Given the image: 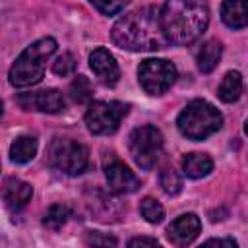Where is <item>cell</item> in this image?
Wrapping results in <instances>:
<instances>
[{
    "label": "cell",
    "instance_id": "cell-12",
    "mask_svg": "<svg viewBox=\"0 0 248 248\" xmlns=\"http://www.w3.org/2000/svg\"><path fill=\"white\" fill-rule=\"evenodd\" d=\"M89 66H91L93 74L97 76V79L103 85L112 87V85L118 83V79H120V68H118L114 56L107 48H103V46L95 48L89 54Z\"/></svg>",
    "mask_w": 248,
    "mask_h": 248
},
{
    "label": "cell",
    "instance_id": "cell-8",
    "mask_svg": "<svg viewBox=\"0 0 248 248\" xmlns=\"http://www.w3.org/2000/svg\"><path fill=\"white\" fill-rule=\"evenodd\" d=\"M138 79L145 93L163 95L176 81V66L165 58H145L138 68Z\"/></svg>",
    "mask_w": 248,
    "mask_h": 248
},
{
    "label": "cell",
    "instance_id": "cell-19",
    "mask_svg": "<svg viewBox=\"0 0 248 248\" xmlns=\"http://www.w3.org/2000/svg\"><path fill=\"white\" fill-rule=\"evenodd\" d=\"M70 215H72V209H70L68 205H64V203H54V205H50L48 211L45 213L43 225H45L46 229L58 231V229L68 221Z\"/></svg>",
    "mask_w": 248,
    "mask_h": 248
},
{
    "label": "cell",
    "instance_id": "cell-15",
    "mask_svg": "<svg viewBox=\"0 0 248 248\" xmlns=\"http://www.w3.org/2000/svg\"><path fill=\"white\" fill-rule=\"evenodd\" d=\"M221 54H223V46L219 41L215 39H209L202 45V48L198 50V56H196V62H198V70L202 74H209L217 68L219 60H221Z\"/></svg>",
    "mask_w": 248,
    "mask_h": 248
},
{
    "label": "cell",
    "instance_id": "cell-5",
    "mask_svg": "<svg viewBox=\"0 0 248 248\" xmlns=\"http://www.w3.org/2000/svg\"><path fill=\"white\" fill-rule=\"evenodd\" d=\"M48 165L68 176H78L89 167V151L70 138H54L48 145Z\"/></svg>",
    "mask_w": 248,
    "mask_h": 248
},
{
    "label": "cell",
    "instance_id": "cell-21",
    "mask_svg": "<svg viewBox=\"0 0 248 248\" xmlns=\"http://www.w3.org/2000/svg\"><path fill=\"white\" fill-rule=\"evenodd\" d=\"M159 184H161L163 192L169 194V196H176V194L182 190V178H180V174H178L172 167H165V169L161 170V174H159Z\"/></svg>",
    "mask_w": 248,
    "mask_h": 248
},
{
    "label": "cell",
    "instance_id": "cell-16",
    "mask_svg": "<svg viewBox=\"0 0 248 248\" xmlns=\"http://www.w3.org/2000/svg\"><path fill=\"white\" fill-rule=\"evenodd\" d=\"M182 170L190 178H203L213 170V161L205 153H188L182 159Z\"/></svg>",
    "mask_w": 248,
    "mask_h": 248
},
{
    "label": "cell",
    "instance_id": "cell-17",
    "mask_svg": "<svg viewBox=\"0 0 248 248\" xmlns=\"http://www.w3.org/2000/svg\"><path fill=\"white\" fill-rule=\"evenodd\" d=\"M242 93V76L240 72L232 70V72H227L219 83V89H217V95L223 103H234Z\"/></svg>",
    "mask_w": 248,
    "mask_h": 248
},
{
    "label": "cell",
    "instance_id": "cell-23",
    "mask_svg": "<svg viewBox=\"0 0 248 248\" xmlns=\"http://www.w3.org/2000/svg\"><path fill=\"white\" fill-rule=\"evenodd\" d=\"M74 70H76V60H74V56H72L70 52L60 54V56L52 62V72H54L56 76L66 78V76H72Z\"/></svg>",
    "mask_w": 248,
    "mask_h": 248
},
{
    "label": "cell",
    "instance_id": "cell-11",
    "mask_svg": "<svg viewBox=\"0 0 248 248\" xmlns=\"http://www.w3.org/2000/svg\"><path fill=\"white\" fill-rule=\"evenodd\" d=\"M202 231V221L196 213H184L176 217L169 227H167V238L174 246H186L198 238Z\"/></svg>",
    "mask_w": 248,
    "mask_h": 248
},
{
    "label": "cell",
    "instance_id": "cell-22",
    "mask_svg": "<svg viewBox=\"0 0 248 248\" xmlns=\"http://www.w3.org/2000/svg\"><path fill=\"white\" fill-rule=\"evenodd\" d=\"M140 213H141V217H143L147 223H151V225L161 223L163 217H165L163 205H161L157 200H153V198H143V200H141V203H140Z\"/></svg>",
    "mask_w": 248,
    "mask_h": 248
},
{
    "label": "cell",
    "instance_id": "cell-18",
    "mask_svg": "<svg viewBox=\"0 0 248 248\" xmlns=\"http://www.w3.org/2000/svg\"><path fill=\"white\" fill-rule=\"evenodd\" d=\"M37 153V140L33 136H21L16 138L10 145V159L14 163H29Z\"/></svg>",
    "mask_w": 248,
    "mask_h": 248
},
{
    "label": "cell",
    "instance_id": "cell-20",
    "mask_svg": "<svg viewBox=\"0 0 248 248\" xmlns=\"http://www.w3.org/2000/svg\"><path fill=\"white\" fill-rule=\"evenodd\" d=\"M93 97V87L85 76H76V79L70 83V99L78 105L89 103Z\"/></svg>",
    "mask_w": 248,
    "mask_h": 248
},
{
    "label": "cell",
    "instance_id": "cell-26",
    "mask_svg": "<svg viewBox=\"0 0 248 248\" xmlns=\"http://www.w3.org/2000/svg\"><path fill=\"white\" fill-rule=\"evenodd\" d=\"M128 246H159V240L149 236H138V238H132Z\"/></svg>",
    "mask_w": 248,
    "mask_h": 248
},
{
    "label": "cell",
    "instance_id": "cell-6",
    "mask_svg": "<svg viewBox=\"0 0 248 248\" xmlns=\"http://www.w3.org/2000/svg\"><path fill=\"white\" fill-rule=\"evenodd\" d=\"M128 147L136 165L143 170H149L153 169V165L159 161L163 153V134L151 124L140 126L132 130Z\"/></svg>",
    "mask_w": 248,
    "mask_h": 248
},
{
    "label": "cell",
    "instance_id": "cell-24",
    "mask_svg": "<svg viewBox=\"0 0 248 248\" xmlns=\"http://www.w3.org/2000/svg\"><path fill=\"white\" fill-rule=\"evenodd\" d=\"M89 2H91L101 14H105V16H114V14L122 12L130 0H89Z\"/></svg>",
    "mask_w": 248,
    "mask_h": 248
},
{
    "label": "cell",
    "instance_id": "cell-1",
    "mask_svg": "<svg viewBox=\"0 0 248 248\" xmlns=\"http://www.w3.org/2000/svg\"><path fill=\"white\" fill-rule=\"evenodd\" d=\"M112 43L124 50H161L169 43L161 27V12L147 6L122 16L110 31Z\"/></svg>",
    "mask_w": 248,
    "mask_h": 248
},
{
    "label": "cell",
    "instance_id": "cell-14",
    "mask_svg": "<svg viewBox=\"0 0 248 248\" xmlns=\"http://www.w3.org/2000/svg\"><path fill=\"white\" fill-rule=\"evenodd\" d=\"M221 19L231 29H242L248 25V0H223Z\"/></svg>",
    "mask_w": 248,
    "mask_h": 248
},
{
    "label": "cell",
    "instance_id": "cell-7",
    "mask_svg": "<svg viewBox=\"0 0 248 248\" xmlns=\"http://www.w3.org/2000/svg\"><path fill=\"white\" fill-rule=\"evenodd\" d=\"M128 105L118 101H93L85 112V126L95 136H107L118 130L122 118L128 114Z\"/></svg>",
    "mask_w": 248,
    "mask_h": 248
},
{
    "label": "cell",
    "instance_id": "cell-9",
    "mask_svg": "<svg viewBox=\"0 0 248 248\" xmlns=\"http://www.w3.org/2000/svg\"><path fill=\"white\" fill-rule=\"evenodd\" d=\"M16 101L25 110H37V112H46V114L62 112L64 107H66L64 97L58 89H43V91H33V93H21V95H17Z\"/></svg>",
    "mask_w": 248,
    "mask_h": 248
},
{
    "label": "cell",
    "instance_id": "cell-13",
    "mask_svg": "<svg viewBox=\"0 0 248 248\" xmlns=\"http://www.w3.org/2000/svg\"><path fill=\"white\" fill-rule=\"evenodd\" d=\"M31 196H33L31 184H27L19 178H6L4 188H2V200L10 211L23 209L31 202Z\"/></svg>",
    "mask_w": 248,
    "mask_h": 248
},
{
    "label": "cell",
    "instance_id": "cell-28",
    "mask_svg": "<svg viewBox=\"0 0 248 248\" xmlns=\"http://www.w3.org/2000/svg\"><path fill=\"white\" fill-rule=\"evenodd\" d=\"M244 132H246V136H248V120H246V124H244Z\"/></svg>",
    "mask_w": 248,
    "mask_h": 248
},
{
    "label": "cell",
    "instance_id": "cell-10",
    "mask_svg": "<svg viewBox=\"0 0 248 248\" xmlns=\"http://www.w3.org/2000/svg\"><path fill=\"white\" fill-rule=\"evenodd\" d=\"M105 176L112 194H130L140 188L138 176L118 159H110L108 163H105Z\"/></svg>",
    "mask_w": 248,
    "mask_h": 248
},
{
    "label": "cell",
    "instance_id": "cell-2",
    "mask_svg": "<svg viewBox=\"0 0 248 248\" xmlns=\"http://www.w3.org/2000/svg\"><path fill=\"white\" fill-rule=\"evenodd\" d=\"M209 23L207 0H167L161 8V27L172 45L194 43Z\"/></svg>",
    "mask_w": 248,
    "mask_h": 248
},
{
    "label": "cell",
    "instance_id": "cell-27",
    "mask_svg": "<svg viewBox=\"0 0 248 248\" xmlns=\"http://www.w3.org/2000/svg\"><path fill=\"white\" fill-rule=\"evenodd\" d=\"M203 244L205 246H227V248H234L236 246V240H232V238H209Z\"/></svg>",
    "mask_w": 248,
    "mask_h": 248
},
{
    "label": "cell",
    "instance_id": "cell-3",
    "mask_svg": "<svg viewBox=\"0 0 248 248\" xmlns=\"http://www.w3.org/2000/svg\"><path fill=\"white\" fill-rule=\"evenodd\" d=\"M56 41L52 37H43L31 43L12 64L10 68V83L14 87H29L37 85L45 76V64L56 50Z\"/></svg>",
    "mask_w": 248,
    "mask_h": 248
},
{
    "label": "cell",
    "instance_id": "cell-25",
    "mask_svg": "<svg viewBox=\"0 0 248 248\" xmlns=\"http://www.w3.org/2000/svg\"><path fill=\"white\" fill-rule=\"evenodd\" d=\"M85 242L87 244H93V246H116V238L114 236H107V234H101V232H87L85 234Z\"/></svg>",
    "mask_w": 248,
    "mask_h": 248
},
{
    "label": "cell",
    "instance_id": "cell-4",
    "mask_svg": "<svg viewBox=\"0 0 248 248\" xmlns=\"http://www.w3.org/2000/svg\"><path fill=\"white\" fill-rule=\"evenodd\" d=\"M221 124H223L221 112L203 99H196L188 103L176 118V126L180 134L194 141H202L209 138L221 128Z\"/></svg>",
    "mask_w": 248,
    "mask_h": 248
}]
</instances>
